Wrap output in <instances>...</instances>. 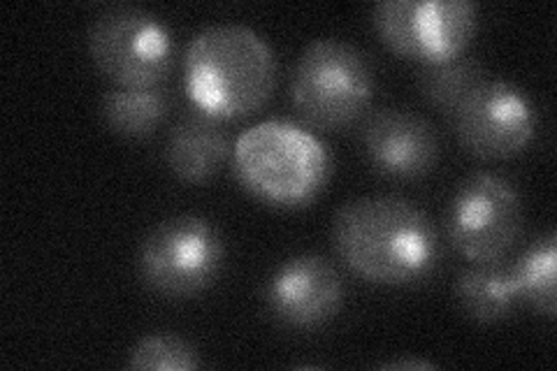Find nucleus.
I'll return each mask as SVG.
<instances>
[{"instance_id":"1","label":"nucleus","mask_w":557,"mask_h":371,"mask_svg":"<svg viewBox=\"0 0 557 371\" xmlns=\"http://www.w3.org/2000/svg\"><path fill=\"white\" fill-rule=\"evenodd\" d=\"M339 260L376 286H411L440 262V233L423 209L403 198H358L333 221Z\"/></svg>"},{"instance_id":"2","label":"nucleus","mask_w":557,"mask_h":371,"mask_svg":"<svg viewBox=\"0 0 557 371\" xmlns=\"http://www.w3.org/2000/svg\"><path fill=\"white\" fill-rule=\"evenodd\" d=\"M276 61L260 35L239 24L200 30L184 59V88L196 110L216 121H242L270 102Z\"/></svg>"},{"instance_id":"3","label":"nucleus","mask_w":557,"mask_h":371,"mask_svg":"<svg viewBox=\"0 0 557 371\" xmlns=\"http://www.w3.org/2000/svg\"><path fill=\"white\" fill-rule=\"evenodd\" d=\"M239 186L274 209H302L327 186L333 163L321 139L286 119H270L244 131L233 147Z\"/></svg>"},{"instance_id":"4","label":"nucleus","mask_w":557,"mask_h":371,"mask_svg":"<svg viewBox=\"0 0 557 371\" xmlns=\"http://www.w3.org/2000/svg\"><path fill=\"white\" fill-rule=\"evenodd\" d=\"M374 70L354 45L313 40L302 49L290 73L295 110L319 131H344L370 110Z\"/></svg>"},{"instance_id":"5","label":"nucleus","mask_w":557,"mask_h":371,"mask_svg":"<svg viewBox=\"0 0 557 371\" xmlns=\"http://www.w3.org/2000/svg\"><path fill=\"white\" fill-rule=\"evenodd\" d=\"M225 242L202 217H172L149 230L139 244L137 274L143 284L165 299H190L219 279Z\"/></svg>"},{"instance_id":"6","label":"nucleus","mask_w":557,"mask_h":371,"mask_svg":"<svg viewBox=\"0 0 557 371\" xmlns=\"http://www.w3.org/2000/svg\"><path fill=\"white\" fill-rule=\"evenodd\" d=\"M372 22L395 57L425 67L465 57L479 28V8L472 0H383Z\"/></svg>"},{"instance_id":"7","label":"nucleus","mask_w":557,"mask_h":371,"mask_svg":"<svg viewBox=\"0 0 557 371\" xmlns=\"http://www.w3.org/2000/svg\"><path fill=\"white\" fill-rule=\"evenodd\" d=\"M89 54L119 88H161L174 65L168 26L147 10L114 8L89 28Z\"/></svg>"},{"instance_id":"8","label":"nucleus","mask_w":557,"mask_h":371,"mask_svg":"<svg viewBox=\"0 0 557 371\" xmlns=\"http://www.w3.org/2000/svg\"><path fill=\"white\" fill-rule=\"evenodd\" d=\"M446 233L453 249L472 264L502 262L522 235L518 190L499 174H472L450 198Z\"/></svg>"},{"instance_id":"9","label":"nucleus","mask_w":557,"mask_h":371,"mask_svg":"<svg viewBox=\"0 0 557 371\" xmlns=\"http://www.w3.org/2000/svg\"><path fill=\"white\" fill-rule=\"evenodd\" d=\"M448 119L465 151L481 161H509L520 156L530 147L536 128L525 91L502 79H485Z\"/></svg>"},{"instance_id":"10","label":"nucleus","mask_w":557,"mask_h":371,"mask_svg":"<svg viewBox=\"0 0 557 371\" xmlns=\"http://www.w3.org/2000/svg\"><path fill=\"white\" fill-rule=\"evenodd\" d=\"M265 302L278 323L313 330L333 321L344 305V281L335 264L302 253L278 264L268 281Z\"/></svg>"},{"instance_id":"11","label":"nucleus","mask_w":557,"mask_h":371,"mask_svg":"<svg viewBox=\"0 0 557 371\" xmlns=\"http://www.w3.org/2000/svg\"><path fill=\"white\" fill-rule=\"evenodd\" d=\"M362 151L388 180H423L440 161V137L432 123L409 110H376L362 126Z\"/></svg>"},{"instance_id":"12","label":"nucleus","mask_w":557,"mask_h":371,"mask_svg":"<svg viewBox=\"0 0 557 371\" xmlns=\"http://www.w3.org/2000/svg\"><path fill=\"white\" fill-rule=\"evenodd\" d=\"M233 147L231 135L221 128V121L194 112L172 126L165 161L180 182L198 186L214 180L233 158Z\"/></svg>"},{"instance_id":"13","label":"nucleus","mask_w":557,"mask_h":371,"mask_svg":"<svg viewBox=\"0 0 557 371\" xmlns=\"http://www.w3.org/2000/svg\"><path fill=\"white\" fill-rule=\"evenodd\" d=\"M456 299L476 323L502 321L518 305L511 270L502 268V262L472 264L456 279Z\"/></svg>"},{"instance_id":"14","label":"nucleus","mask_w":557,"mask_h":371,"mask_svg":"<svg viewBox=\"0 0 557 371\" xmlns=\"http://www.w3.org/2000/svg\"><path fill=\"white\" fill-rule=\"evenodd\" d=\"M170 112V98L161 88H114L100 102V116L114 135L145 139L159 131Z\"/></svg>"},{"instance_id":"15","label":"nucleus","mask_w":557,"mask_h":371,"mask_svg":"<svg viewBox=\"0 0 557 371\" xmlns=\"http://www.w3.org/2000/svg\"><path fill=\"white\" fill-rule=\"evenodd\" d=\"M509 270L516 284L518 302L528 305L539 316H546L553 321L557 313V288H555L557 237L555 233L534 239Z\"/></svg>"},{"instance_id":"16","label":"nucleus","mask_w":557,"mask_h":371,"mask_svg":"<svg viewBox=\"0 0 557 371\" xmlns=\"http://www.w3.org/2000/svg\"><path fill=\"white\" fill-rule=\"evenodd\" d=\"M485 79L487 75L483 63H479L476 59L460 57L448 63L425 65L418 84H421V94L432 108L450 116L460 108L462 100L469 94H474Z\"/></svg>"},{"instance_id":"17","label":"nucleus","mask_w":557,"mask_h":371,"mask_svg":"<svg viewBox=\"0 0 557 371\" xmlns=\"http://www.w3.org/2000/svg\"><path fill=\"white\" fill-rule=\"evenodd\" d=\"M126 367L135 371H194L200 367V353L177 334H147L131 348Z\"/></svg>"},{"instance_id":"18","label":"nucleus","mask_w":557,"mask_h":371,"mask_svg":"<svg viewBox=\"0 0 557 371\" xmlns=\"http://www.w3.org/2000/svg\"><path fill=\"white\" fill-rule=\"evenodd\" d=\"M383 369H434L432 362H418V360H399V362H386Z\"/></svg>"}]
</instances>
